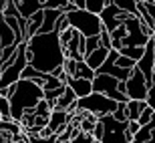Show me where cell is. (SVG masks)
I'll list each match as a JSON object with an SVG mask.
<instances>
[{
    "mask_svg": "<svg viewBox=\"0 0 155 143\" xmlns=\"http://www.w3.org/2000/svg\"><path fill=\"white\" fill-rule=\"evenodd\" d=\"M26 46V58L28 65L38 73L52 75L54 71L64 67V48L61 45V35L58 32H48V35H35L24 42Z\"/></svg>",
    "mask_w": 155,
    "mask_h": 143,
    "instance_id": "1",
    "label": "cell"
},
{
    "mask_svg": "<svg viewBox=\"0 0 155 143\" xmlns=\"http://www.w3.org/2000/svg\"><path fill=\"white\" fill-rule=\"evenodd\" d=\"M8 101H10L12 121L20 123V121L24 119V115L30 113V111H35L40 101H45V91H42L36 83H32V81L20 79L16 83V93H14Z\"/></svg>",
    "mask_w": 155,
    "mask_h": 143,
    "instance_id": "2",
    "label": "cell"
},
{
    "mask_svg": "<svg viewBox=\"0 0 155 143\" xmlns=\"http://www.w3.org/2000/svg\"><path fill=\"white\" fill-rule=\"evenodd\" d=\"M71 22V28H75L83 38H93V36H99L105 30L103 22H101V16H95L87 10H73L67 14Z\"/></svg>",
    "mask_w": 155,
    "mask_h": 143,
    "instance_id": "3",
    "label": "cell"
},
{
    "mask_svg": "<svg viewBox=\"0 0 155 143\" xmlns=\"http://www.w3.org/2000/svg\"><path fill=\"white\" fill-rule=\"evenodd\" d=\"M117 101L105 97L101 93H91L89 97L79 99L77 101V111H85L89 115H95V117H107V115H113L117 109Z\"/></svg>",
    "mask_w": 155,
    "mask_h": 143,
    "instance_id": "4",
    "label": "cell"
},
{
    "mask_svg": "<svg viewBox=\"0 0 155 143\" xmlns=\"http://www.w3.org/2000/svg\"><path fill=\"white\" fill-rule=\"evenodd\" d=\"M99 121L103 123V139L99 143H131V137H129V123H121L113 115L101 117Z\"/></svg>",
    "mask_w": 155,
    "mask_h": 143,
    "instance_id": "5",
    "label": "cell"
},
{
    "mask_svg": "<svg viewBox=\"0 0 155 143\" xmlns=\"http://www.w3.org/2000/svg\"><path fill=\"white\" fill-rule=\"evenodd\" d=\"M26 67H28V58H26V46H24V42H22L20 48H18L16 58L2 71V77H0V89H8V87L16 85L18 81L22 79V73H24Z\"/></svg>",
    "mask_w": 155,
    "mask_h": 143,
    "instance_id": "6",
    "label": "cell"
},
{
    "mask_svg": "<svg viewBox=\"0 0 155 143\" xmlns=\"http://www.w3.org/2000/svg\"><path fill=\"white\" fill-rule=\"evenodd\" d=\"M121 81H117L115 77H109V75H97L95 81H93V93H101L105 97L113 99L117 103H129L127 95L119 91Z\"/></svg>",
    "mask_w": 155,
    "mask_h": 143,
    "instance_id": "7",
    "label": "cell"
},
{
    "mask_svg": "<svg viewBox=\"0 0 155 143\" xmlns=\"http://www.w3.org/2000/svg\"><path fill=\"white\" fill-rule=\"evenodd\" d=\"M149 83L143 77V73L135 69L131 77L125 81V95L129 101H147V93H149Z\"/></svg>",
    "mask_w": 155,
    "mask_h": 143,
    "instance_id": "8",
    "label": "cell"
},
{
    "mask_svg": "<svg viewBox=\"0 0 155 143\" xmlns=\"http://www.w3.org/2000/svg\"><path fill=\"white\" fill-rule=\"evenodd\" d=\"M64 73L69 79H87V81H95L97 73L85 63V61H73V58H67L64 61Z\"/></svg>",
    "mask_w": 155,
    "mask_h": 143,
    "instance_id": "9",
    "label": "cell"
},
{
    "mask_svg": "<svg viewBox=\"0 0 155 143\" xmlns=\"http://www.w3.org/2000/svg\"><path fill=\"white\" fill-rule=\"evenodd\" d=\"M137 69L143 73V77L147 79V83L153 85L155 83V42L153 40L147 42V46H145V55H143V58L137 63Z\"/></svg>",
    "mask_w": 155,
    "mask_h": 143,
    "instance_id": "10",
    "label": "cell"
},
{
    "mask_svg": "<svg viewBox=\"0 0 155 143\" xmlns=\"http://www.w3.org/2000/svg\"><path fill=\"white\" fill-rule=\"evenodd\" d=\"M123 18H125V12H121L115 6V2L111 0L109 6L105 8V12L101 14V22H103L105 30L111 35V32H115L119 26H123Z\"/></svg>",
    "mask_w": 155,
    "mask_h": 143,
    "instance_id": "11",
    "label": "cell"
},
{
    "mask_svg": "<svg viewBox=\"0 0 155 143\" xmlns=\"http://www.w3.org/2000/svg\"><path fill=\"white\" fill-rule=\"evenodd\" d=\"M14 4H16L18 14H20L24 20H30L36 12L45 10V8H42V0H14Z\"/></svg>",
    "mask_w": 155,
    "mask_h": 143,
    "instance_id": "12",
    "label": "cell"
},
{
    "mask_svg": "<svg viewBox=\"0 0 155 143\" xmlns=\"http://www.w3.org/2000/svg\"><path fill=\"white\" fill-rule=\"evenodd\" d=\"M67 87L75 93L77 99H85L93 93V81L87 79H67Z\"/></svg>",
    "mask_w": 155,
    "mask_h": 143,
    "instance_id": "13",
    "label": "cell"
},
{
    "mask_svg": "<svg viewBox=\"0 0 155 143\" xmlns=\"http://www.w3.org/2000/svg\"><path fill=\"white\" fill-rule=\"evenodd\" d=\"M71 117H73V115L67 113V111H52L51 113V123H48V129L52 131V135H58L61 131H64L67 125L71 123Z\"/></svg>",
    "mask_w": 155,
    "mask_h": 143,
    "instance_id": "14",
    "label": "cell"
},
{
    "mask_svg": "<svg viewBox=\"0 0 155 143\" xmlns=\"http://www.w3.org/2000/svg\"><path fill=\"white\" fill-rule=\"evenodd\" d=\"M16 42H20L18 36L14 35V30L6 24L4 16L0 14V51H6V48H10V46L16 45Z\"/></svg>",
    "mask_w": 155,
    "mask_h": 143,
    "instance_id": "15",
    "label": "cell"
},
{
    "mask_svg": "<svg viewBox=\"0 0 155 143\" xmlns=\"http://www.w3.org/2000/svg\"><path fill=\"white\" fill-rule=\"evenodd\" d=\"M109 48H105V46H101V48H97V51H93L91 55H87L85 57V63L91 67L95 73H97L101 67H103L105 63H107V58H109Z\"/></svg>",
    "mask_w": 155,
    "mask_h": 143,
    "instance_id": "16",
    "label": "cell"
},
{
    "mask_svg": "<svg viewBox=\"0 0 155 143\" xmlns=\"http://www.w3.org/2000/svg\"><path fill=\"white\" fill-rule=\"evenodd\" d=\"M149 107L147 101H129L127 103V121H139L143 111Z\"/></svg>",
    "mask_w": 155,
    "mask_h": 143,
    "instance_id": "17",
    "label": "cell"
},
{
    "mask_svg": "<svg viewBox=\"0 0 155 143\" xmlns=\"http://www.w3.org/2000/svg\"><path fill=\"white\" fill-rule=\"evenodd\" d=\"M113 2H115V6L121 12H125V14H129V16H139L137 0H113Z\"/></svg>",
    "mask_w": 155,
    "mask_h": 143,
    "instance_id": "18",
    "label": "cell"
},
{
    "mask_svg": "<svg viewBox=\"0 0 155 143\" xmlns=\"http://www.w3.org/2000/svg\"><path fill=\"white\" fill-rule=\"evenodd\" d=\"M121 57H127V58H131V61H135V63H139L141 58H143L145 55V48H141V46H123L119 51Z\"/></svg>",
    "mask_w": 155,
    "mask_h": 143,
    "instance_id": "19",
    "label": "cell"
},
{
    "mask_svg": "<svg viewBox=\"0 0 155 143\" xmlns=\"http://www.w3.org/2000/svg\"><path fill=\"white\" fill-rule=\"evenodd\" d=\"M111 0H87V12H91L95 16H101L105 12V8L109 6Z\"/></svg>",
    "mask_w": 155,
    "mask_h": 143,
    "instance_id": "20",
    "label": "cell"
},
{
    "mask_svg": "<svg viewBox=\"0 0 155 143\" xmlns=\"http://www.w3.org/2000/svg\"><path fill=\"white\" fill-rule=\"evenodd\" d=\"M0 131L2 133H12L14 137H18V133H20V123H16V121H2V125H0Z\"/></svg>",
    "mask_w": 155,
    "mask_h": 143,
    "instance_id": "21",
    "label": "cell"
},
{
    "mask_svg": "<svg viewBox=\"0 0 155 143\" xmlns=\"http://www.w3.org/2000/svg\"><path fill=\"white\" fill-rule=\"evenodd\" d=\"M67 4H69V0H42L45 10H63Z\"/></svg>",
    "mask_w": 155,
    "mask_h": 143,
    "instance_id": "22",
    "label": "cell"
},
{
    "mask_svg": "<svg viewBox=\"0 0 155 143\" xmlns=\"http://www.w3.org/2000/svg\"><path fill=\"white\" fill-rule=\"evenodd\" d=\"M97 48H101V38H99V36H93V38L85 40V57L91 55L93 51H97Z\"/></svg>",
    "mask_w": 155,
    "mask_h": 143,
    "instance_id": "23",
    "label": "cell"
},
{
    "mask_svg": "<svg viewBox=\"0 0 155 143\" xmlns=\"http://www.w3.org/2000/svg\"><path fill=\"white\" fill-rule=\"evenodd\" d=\"M113 117H115L117 121H121V123H129V121H127V103H119L117 105Z\"/></svg>",
    "mask_w": 155,
    "mask_h": 143,
    "instance_id": "24",
    "label": "cell"
},
{
    "mask_svg": "<svg viewBox=\"0 0 155 143\" xmlns=\"http://www.w3.org/2000/svg\"><path fill=\"white\" fill-rule=\"evenodd\" d=\"M99 38H101V46H105V48L113 51V40H111V35L107 32V30H103V32L99 35Z\"/></svg>",
    "mask_w": 155,
    "mask_h": 143,
    "instance_id": "25",
    "label": "cell"
},
{
    "mask_svg": "<svg viewBox=\"0 0 155 143\" xmlns=\"http://www.w3.org/2000/svg\"><path fill=\"white\" fill-rule=\"evenodd\" d=\"M143 6H145V10H147V14L153 20V26H155V2L153 0H143Z\"/></svg>",
    "mask_w": 155,
    "mask_h": 143,
    "instance_id": "26",
    "label": "cell"
},
{
    "mask_svg": "<svg viewBox=\"0 0 155 143\" xmlns=\"http://www.w3.org/2000/svg\"><path fill=\"white\" fill-rule=\"evenodd\" d=\"M147 105L155 111V83L149 87V93H147Z\"/></svg>",
    "mask_w": 155,
    "mask_h": 143,
    "instance_id": "27",
    "label": "cell"
},
{
    "mask_svg": "<svg viewBox=\"0 0 155 143\" xmlns=\"http://www.w3.org/2000/svg\"><path fill=\"white\" fill-rule=\"evenodd\" d=\"M6 4H8V0H0V14H4V10H6Z\"/></svg>",
    "mask_w": 155,
    "mask_h": 143,
    "instance_id": "28",
    "label": "cell"
},
{
    "mask_svg": "<svg viewBox=\"0 0 155 143\" xmlns=\"http://www.w3.org/2000/svg\"><path fill=\"white\" fill-rule=\"evenodd\" d=\"M151 40H153V42H155V32H153V38H151Z\"/></svg>",
    "mask_w": 155,
    "mask_h": 143,
    "instance_id": "29",
    "label": "cell"
},
{
    "mask_svg": "<svg viewBox=\"0 0 155 143\" xmlns=\"http://www.w3.org/2000/svg\"><path fill=\"white\" fill-rule=\"evenodd\" d=\"M2 121H4V119H2V117H0V125H2Z\"/></svg>",
    "mask_w": 155,
    "mask_h": 143,
    "instance_id": "30",
    "label": "cell"
}]
</instances>
